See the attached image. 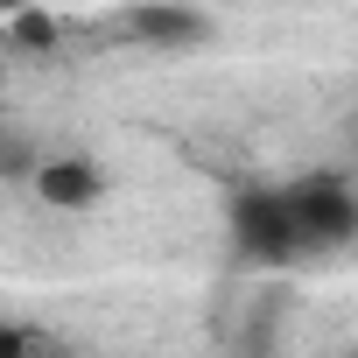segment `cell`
<instances>
[{
	"instance_id": "6da1fadb",
	"label": "cell",
	"mask_w": 358,
	"mask_h": 358,
	"mask_svg": "<svg viewBox=\"0 0 358 358\" xmlns=\"http://www.w3.org/2000/svg\"><path fill=\"white\" fill-rule=\"evenodd\" d=\"M225 225H232V253H239V267L274 274V267H295V260L309 253L281 183H239L232 204H225Z\"/></svg>"
},
{
	"instance_id": "7a4b0ae2",
	"label": "cell",
	"mask_w": 358,
	"mask_h": 358,
	"mask_svg": "<svg viewBox=\"0 0 358 358\" xmlns=\"http://www.w3.org/2000/svg\"><path fill=\"white\" fill-rule=\"evenodd\" d=\"M281 190H288V211H295L309 253H337V246L358 239V190H351V176L309 169V176H295V183H281Z\"/></svg>"
},
{
	"instance_id": "3957f363",
	"label": "cell",
	"mask_w": 358,
	"mask_h": 358,
	"mask_svg": "<svg viewBox=\"0 0 358 358\" xmlns=\"http://www.w3.org/2000/svg\"><path fill=\"white\" fill-rule=\"evenodd\" d=\"M29 190H36V204H50V211H92V204H106L113 176H106L92 155H43L36 176H29Z\"/></svg>"
},
{
	"instance_id": "277c9868",
	"label": "cell",
	"mask_w": 358,
	"mask_h": 358,
	"mask_svg": "<svg viewBox=\"0 0 358 358\" xmlns=\"http://www.w3.org/2000/svg\"><path fill=\"white\" fill-rule=\"evenodd\" d=\"M120 36L148 43V50H197V43H211V15L190 8V0H148L120 22Z\"/></svg>"
},
{
	"instance_id": "5b68a950",
	"label": "cell",
	"mask_w": 358,
	"mask_h": 358,
	"mask_svg": "<svg viewBox=\"0 0 358 358\" xmlns=\"http://www.w3.org/2000/svg\"><path fill=\"white\" fill-rule=\"evenodd\" d=\"M64 43V22L50 15V8H29V0H22V8L8 15V50H22V57H50Z\"/></svg>"
},
{
	"instance_id": "8992f818",
	"label": "cell",
	"mask_w": 358,
	"mask_h": 358,
	"mask_svg": "<svg viewBox=\"0 0 358 358\" xmlns=\"http://www.w3.org/2000/svg\"><path fill=\"white\" fill-rule=\"evenodd\" d=\"M36 141H22V134H0V176H8V183H29L36 176Z\"/></svg>"
},
{
	"instance_id": "52a82bcc",
	"label": "cell",
	"mask_w": 358,
	"mask_h": 358,
	"mask_svg": "<svg viewBox=\"0 0 358 358\" xmlns=\"http://www.w3.org/2000/svg\"><path fill=\"white\" fill-rule=\"evenodd\" d=\"M43 337L36 330H15V323H0V351H36Z\"/></svg>"
}]
</instances>
